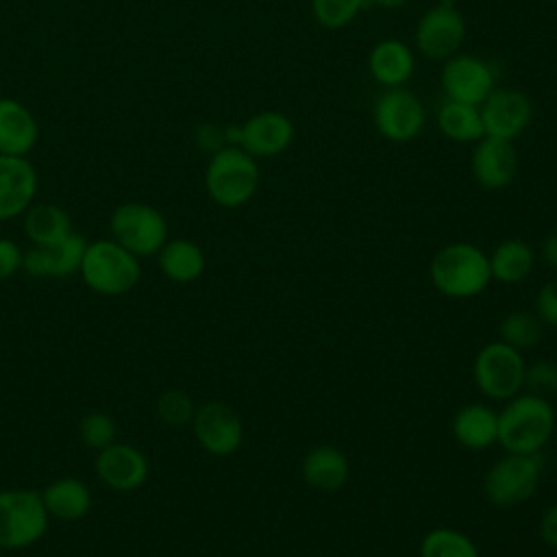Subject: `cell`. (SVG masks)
I'll return each instance as SVG.
<instances>
[{
    "label": "cell",
    "mask_w": 557,
    "mask_h": 557,
    "mask_svg": "<svg viewBox=\"0 0 557 557\" xmlns=\"http://www.w3.org/2000/svg\"><path fill=\"white\" fill-rule=\"evenodd\" d=\"M24 250L17 246V242L9 237H0V281L11 278L17 270H22Z\"/></svg>",
    "instance_id": "35"
},
{
    "label": "cell",
    "mask_w": 557,
    "mask_h": 557,
    "mask_svg": "<svg viewBox=\"0 0 557 557\" xmlns=\"http://www.w3.org/2000/svg\"><path fill=\"white\" fill-rule=\"evenodd\" d=\"M78 433H81V440L85 446H89L94 450H102L115 442L117 424L109 413L91 411L81 420Z\"/></svg>",
    "instance_id": "32"
},
{
    "label": "cell",
    "mask_w": 557,
    "mask_h": 557,
    "mask_svg": "<svg viewBox=\"0 0 557 557\" xmlns=\"http://www.w3.org/2000/svg\"><path fill=\"white\" fill-rule=\"evenodd\" d=\"M24 233L33 246H50L65 239L72 228L70 213L52 202H33L24 211Z\"/></svg>",
    "instance_id": "25"
},
{
    "label": "cell",
    "mask_w": 557,
    "mask_h": 557,
    "mask_svg": "<svg viewBox=\"0 0 557 557\" xmlns=\"http://www.w3.org/2000/svg\"><path fill=\"white\" fill-rule=\"evenodd\" d=\"M437 128L446 139L457 144H476L485 137L479 107L448 98L437 111Z\"/></svg>",
    "instance_id": "27"
},
{
    "label": "cell",
    "mask_w": 557,
    "mask_h": 557,
    "mask_svg": "<svg viewBox=\"0 0 557 557\" xmlns=\"http://www.w3.org/2000/svg\"><path fill=\"white\" fill-rule=\"evenodd\" d=\"M300 474L307 485L320 492H337L350 474L348 457L333 444H318L307 450L300 463Z\"/></svg>",
    "instance_id": "21"
},
{
    "label": "cell",
    "mask_w": 557,
    "mask_h": 557,
    "mask_svg": "<svg viewBox=\"0 0 557 557\" xmlns=\"http://www.w3.org/2000/svg\"><path fill=\"white\" fill-rule=\"evenodd\" d=\"M259 187V165L239 146H224L211 154L205 170V189L209 198L224 209L246 205Z\"/></svg>",
    "instance_id": "4"
},
{
    "label": "cell",
    "mask_w": 557,
    "mask_h": 557,
    "mask_svg": "<svg viewBox=\"0 0 557 557\" xmlns=\"http://www.w3.org/2000/svg\"><path fill=\"white\" fill-rule=\"evenodd\" d=\"M87 242L78 233H70L65 239L50 246H33L24 252L22 270L37 278H65L78 274Z\"/></svg>",
    "instance_id": "16"
},
{
    "label": "cell",
    "mask_w": 557,
    "mask_h": 557,
    "mask_svg": "<svg viewBox=\"0 0 557 557\" xmlns=\"http://www.w3.org/2000/svg\"><path fill=\"white\" fill-rule=\"evenodd\" d=\"M524 389L529 394H537L544 398L557 394V363L542 359V361H533L531 366H527Z\"/></svg>",
    "instance_id": "33"
},
{
    "label": "cell",
    "mask_w": 557,
    "mask_h": 557,
    "mask_svg": "<svg viewBox=\"0 0 557 557\" xmlns=\"http://www.w3.org/2000/svg\"><path fill=\"white\" fill-rule=\"evenodd\" d=\"M540 257L546 265H550L553 270H557V233L548 235L542 239L540 244Z\"/></svg>",
    "instance_id": "38"
},
{
    "label": "cell",
    "mask_w": 557,
    "mask_h": 557,
    "mask_svg": "<svg viewBox=\"0 0 557 557\" xmlns=\"http://www.w3.org/2000/svg\"><path fill=\"white\" fill-rule=\"evenodd\" d=\"M542 453H505L483 476V494L492 505L511 507L529 500L542 479Z\"/></svg>",
    "instance_id": "6"
},
{
    "label": "cell",
    "mask_w": 557,
    "mask_h": 557,
    "mask_svg": "<svg viewBox=\"0 0 557 557\" xmlns=\"http://www.w3.org/2000/svg\"><path fill=\"white\" fill-rule=\"evenodd\" d=\"M524 370L522 352L500 339L485 344L472 361V379L479 392L503 403L524 389Z\"/></svg>",
    "instance_id": "7"
},
{
    "label": "cell",
    "mask_w": 557,
    "mask_h": 557,
    "mask_svg": "<svg viewBox=\"0 0 557 557\" xmlns=\"http://www.w3.org/2000/svg\"><path fill=\"white\" fill-rule=\"evenodd\" d=\"M198 146L207 152H218L220 148L226 146V137H224V128L215 126V124H205L198 128Z\"/></svg>",
    "instance_id": "36"
},
{
    "label": "cell",
    "mask_w": 557,
    "mask_h": 557,
    "mask_svg": "<svg viewBox=\"0 0 557 557\" xmlns=\"http://www.w3.org/2000/svg\"><path fill=\"white\" fill-rule=\"evenodd\" d=\"M111 239L135 257H152L168 242V222L163 213L146 202L128 200L113 209L109 218Z\"/></svg>",
    "instance_id": "8"
},
{
    "label": "cell",
    "mask_w": 557,
    "mask_h": 557,
    "mask_svg": "<svg viewBox=\"0 0 557 557\" xmlns=\"http://www.w3.org/2000/svg\"><path fill=\"white\" fill-rule=\"evenodd\" d=\"M44 505L50 518L63 522H76L91 509V490L76 476H61L41 492Z\"/></svg>",
    "instance_id": "23"
},
{
    "label": "cell",
    "mask_w": 557,
    "mask_h": 557,
    "mask_svg": "<svg viewBox=\"0 0 557 557\" xmlns=\"http://www.w3.org/2000/svg\"><path fill=\"white\" fill-rule=\"evenodd\" d=\"M440 81L448 100L474 107H479L496 87L494 67L487 61L466 52H457L444 61Z\"/></svg>",
    "instance_id": "12"
},
{
    "label": "cell",
    "mask_w": 557,
    "mask_h": 557,
    "mask_svg": "<svg viewBox=\"0 0 557 557\" xmlns=\"http://www.w3.org/2000/svg\"><path fill=\"white\" fill-rule=\"evenodd\" d=\"M150 466L146 455L133 444L113 442L96 455L98 479L115 492H133L148 479Z\"/></svg>",
    "instance_id": "15"
},
{
    "label": "cell",
    "mask_w": 557,
    "mask_h": 557,
    "mask_svg": "<svg viewBox=\"0 0 557 557\" xmlns=\"http://www.w3.org/2000/svg\"><path fill=\"white\" fill-rule=\"evenodd\" d=\"M540 537L546 546L557 548V500L550 503L540 518Z\"/></svg>",
    "instance_id": "37"
},
{
    "label": "cell",
    "mask_w": 557,
    "mask_h": 557,
    "mask_svg": "<svg viewBox=\"0 0 557 557\" xmlns=\"http://www.w3.org/2000/svg\"><path fill=\"white\" fill-rule=\"evenodd\" d=\"M39 176L28 157L0 154V220H13L35 202Z\"/></svg>",
    "instance_id": "18"
},
{
    "label": "cell",
    "mask_w": 557,
    "mask_h": 557,
    "mask_svg": "<svg viewBox=\"0 0 557 557\" xmlns=\"http://www.w3.org/2000/svg\"><path fill=\"white\" fill-rule=\"evenodd\" d=\"M450 431L459 446L487 450L498 442V411L483 403H468L455 411Z\"/></svg>",
    "instance_id": "20"
},
{
    "label": "cell",
    "mask_w": 557,
    "mask_h": 557,
    "mask_svg": "<svg viewBox=\"0 0 557 557\" xmlns=\"http://www.w3.org/2000/svg\"><path fill=\"white\" fill-rule=\"evenodd\" d=\"M433 287L448 298H474L492 281L487 255L470 242L440 248L429 265Z\"/></svg>",
    "instance_id": "2"
},
{
    "label": "cell",
    "mask_w": 557,
    "mask_h": 557,
    "mask_svg": "<svg viewBox=\"0 0 557 557\" xmlns=\"http://www.w3.org/2000/svg\"><path fill=\"white\" fill-rule=\"evenodd\" d=\"M366 2L381 9H400L403 4H407V0H366Z\"/></svg>",
    "instance_id": "39"
},
{
    "label": "cell",
    "mask_w": 557,
    "mask_h": 557,
    "mask_svg": "<svg viewBox=\"0 0 557 557\" xmlns=\"http://www.w3.org/2000/svg\"><path fill=\"white\" fill-rule=\"evenodd\" d=\"M498 333H500V342H505L522 352V350L540 344V339L544 335V322L537 318V313L511 311L500 320Z\"/></svg>",
    "instance_id": "29"
},
{
    "label": "cell",
    "mask_w": 557,
    "mask_h": 557,
    "mask_svg": "<svg viewBox=\"0 0 557 557\" xmlns=\"http://www.w3.org/2000/svg\"><path fill=\"white\" fill-rule=\"evenodd\" d=\"M78 274L91 292L100 296H122L137 287L141 265L139 257L115 239H96L87 244Z\"/></svg>",
    "instance_id": "3"
},
{
    "label": "cell",
    "mask_w": 557,
    "mask_h": 557,
    "mask_svg": "<svg viewBox=\"0 0 557 557\" xmlns=\"http://www.w3.org/2000/svg\"><path fill=\"white\" fill-rule=\"evenodd\" d=\"M50 513L41 492L28 487L0 490V548L22 550L48 531Z\"/></svg>",
    "instance_id": "5"
},
{
    "label": "cell",
    "mask_w": 557,
    "mask_h": 557,
    "mask_svg": "<svg viewBox=\"0 0 557 557\" xmlns=\"http://www.w3.org/2000/svg\"><path fill=\"white\" fill-rule=\"evenodd\" d=\"M555 2H557V0H555Z\"/></svg>",
    "instance_id": "40"
},
{
    "label": "cell",
    "mask_w": 557,
    "mask_h": 557,
    "mask_svg": "<svg viewBox=\"0 0 557 557\" xmlns=\"http://www.w3.org/2000/svg\"><path fill=\"white\" fill-rule=\"evenodd\" d=\"M239 126V148L255 159L276 157L294 141V124L281 111L255 113Z\"/></svg>",
    "instance_id": "17"
},
{
    "label": "cell",
    "mask_w": 557,
    "mask_h": 557,
    "mask_svg": "<svg viewBox=\"0 0 557 557\" xmlns=\"http://www.w3.org/2000/svg\"><path fill=\"white\" fill-rule=\"evenodd\" d=\"M466 37V20L453 0H440L422 13L416 24V48L433 61H446L457 54Z\"/></svg>",
    "instance_id": "10"
},
{
    "label": "cell",
    "mask_w": 557,
    "mask_h": 557,
    "mask_svg": "<svg viewBox=\"0 0 557 557\" xmlns=\"http://www.w3.org/2000/svg\"><path fill=\"white\" fill-rule=\"evenodd\" d=\"M157 255L163 276L172 283H191L200 278L207 265L202 248L185 237L168 239Z\"/></svg>",
    "instance_id": "24"
},
{
    "label": "cell",
    "mask_w": 557,
    "mask_h": 557,
    "mask_svg": "<svg viewBox=\"0 0 557 557\" xmlns=\"http://www.w3.org/2000/svg\"><path fill=\"white\" fill-rule=\"evenodd\" d=\"M416 67L411 48L400 39H383L368 54L370 76L383 87H403Z\"/></svg>",
    "instance_id": "22"
},
{
    "label": "cell",
    "mask_w": 557,
    "mask_h": 557,
    "mask_svg": "<svg viewBox=\"0 0 557 557\" xmlns=\"http://www.w3.org/2000/svg\"><path fill=\"white\" fill-rule=\"evenodd\" d=\"M474 181L485 189H505L518 172V150L513 141L498 137H481L470 157Z\"/></svg>",
    "instance_id": "14"
},
{
    "label": "cell",
    "mask_w": 557,
    "mask_h": 557,
    "mask_svg": "<svg viewBox=\"0 0 557 557\" xmlns=\"http://www.w3.org/2000/svg\"><path fill=\"white\" fill-rule=\"evenodd\" d=\"M535 313L544 324L557 329V278H550L540 287L535 296Z\"/></svg>",
    "instance_id": "34"
},
{
    "label": "cell",
    "mask_w": 557,
    "mask_h": 557,
    "mask_svg": "<svg viewBox=\"0 0 557 557\" xmlns=\"http://www.w3.org/2000/svg\"><path fill=\"white\" fill-rule=\"evenodd\" d=\"M191 429L198 444L213 457H228L237 453L244 442L239 413L222 400H209L196 407Z\"/></svg>",
    "instance_id": "11"
},
{
    "label": "cell",
    "mask_w": 557,
    "mask_h": 557,
    "mask_svg": "<svg viewBox=\"0 0 557 557\" xmlns=\"http://www.w3.org/2000/svg\"><path fill=\"white\" fill-rule=\"evenodd\" d=\"M420 557H481L476 544L459 529L437 527L420 542Z\"/></svg>",
    "instance_id": "28"
},
{
    "label": "cell",
    "mask_w": 557,
    "mask_h": 557,
    "mask_svg": "<svg viewBox=\"0 0 557 557\" xmlns=\"http://www.w3.org/2000/svg\"><path fill=\"white\" fill-rule=\"evenodd\" d=\"M555 422V409L548 398L520 392L505 400L498 411V444L505 453H542L553 437Z\"/></svg>",
    "instance_id": "1"
},
{
    "label": "cell",
    "mask_w": 557,
    "mask_h": 557,
    "mask_svg": "<svg viewBox=\"0 0 557 557\" xmlns=\"http://www.w3.org/2000/svg\"><path fill=\"white\" fill-rule=\"evenodd\" d=\"M39 139L33 111L15 98H0V154L26 157Z\"/></svg>",
    "instance_id": "19"
},
{
    "label": "cell",
    "mask_w": 557,
    "mask_h": 557,
    "mask_svg": "<svg viewBox=\"0 0 557 557\" xmlns=\"http://www.w3.org/2000/svg\"><path fill=\"white\" fill-rule=\"evenodd\" d=\"M424 104L405 87H385L376 96L372 107V122L381 137L394 144H407L416 139L424 128Z\"/></svg>",
    "instance_id": "9"
},
{
    "label": "cell",
    "mask_w": 557,
    "mask_h": 557,
    "mask_svg": "<svg viewBox=\"0 0 557 557\" xmlns=\"http://www.w3.org/2000/svg\"><path fill=\"white\" fill-rule=\"evenodd\" d=\"M366 4V0H311V15L322 28L337 30L355 22Z\"/></svg>",
    "instance_id": "30"
},
{
    "label": "cell",
    "mask_w": 557,
    "mask_h": 557,
    "mask_svg": "<svg viewBox=\"0 0 557 557\" xmlns=\"http://www.w3.org/2000/svg\"><path fill=\"white\" fill-rule=\"evenodd\" d=\"M483 131L490 137L513 141L533 117L529 96L511 87H494L492 94L479 104Z\"/></svg>",
    "instance_id": "13"
},
{
    "label": "cell",
    "mask_w": 557,
    "mask_h": 557,
    "mask_svg": "<svg viewBox=\"0 0 557 557\" xmlns=\"http://www.w3.org/2000/svg\"><path fill=\"white\" fill-rule=\"evenodd\" d=\"M490 259V272H492V281L498 283H520L524 281L535 263V252L533 248L520 239V237H509L503 239L492 255H487Z\"/></svg>",
    "instance_id": "26"
},
{
    "label": "cell",
    "mask_w": 557,
    "mask_h": 557,
    "mask_svg": "<svg viewBox=\"0 0 557 557\" xmlns=\"http://www.w3.org/2000/svg\"><path fill=\"white\" fill-rule=\"evenodd\" d=\"M154 413L168 426H185V424H191L196 405L187 392L168 389L157 398Z\"/></svg>",
    "instance_id": "31"
}]
</instances>
